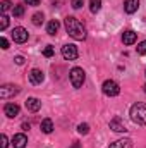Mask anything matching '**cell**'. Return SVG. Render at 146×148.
<instances>
[{
  "label": "cell",
  "mask_w": 146,
  "mask_h": 148,
  "mask_svg": "<svg viewBox=\"0 0 146 148\" xmlns=\"http://www.w3.org/2000/svg\"><path fill=\"white\" fill-rule=\"evenodd\" d=\"M64 24H65V31H67V35H69L71 38L77 40V41L86 40V36H88L86 28L83 26V23H81L77 17H74V16H67V17L64 19Z\"/></svg>",
  "instance_id": "cell-1"
},
{
  "label": "cell",
  "mask_w": 146,
  "mask_h": 148,
  "mask_svg": "<svg viewBox=\"0 0 146 148\" xmlns=\"http://www.w3.org/2000/svg\"><path fill=\"white\" fill-rule=\"evenodd\" d=\"M129 115H131V121L134 124H139V126H146V103H134L129 110Z\"/></svg>",
  "instance_id": "cell-2"
},
{
  "label": "cell",
  "mask_w": 146,
  "mask_h": 148,
  "mask_svg": "<svg viewBox=\"0 0 146 148\" xmlns=\"http://www.w3.org/2000/svg\"><path fill=\"white\" fill-rule=\"evenodd\" d=\"M69 79H71V84L74 88H81L84 84V79H86V73L81 69V67H72L71 73H69Z\"/></svg>",
  "instance_id": "cell-3"
},
{
  "label": "cell",
  "mask_w": 146,
  "mask_h": 148,
  "mask_svg": "<svg viewBox=\"0 0 146 148\" xmlns=\"http://www.w3.org/2000/svg\"><path fill=\"white\" fill-rule=\"evenodd\" d=\"M102 91L107 95V97H117L120 93V86L113 81V79H107L103 84H102Z\"/></svg>",
  "instance_id": "cell-4"
},
{
  "label": "cell",
  "mask_w": 146,
  "mask_h": 148,
  "mask_svg": "<svg viewBox=\"0 0 146 148\" xmlns=\"http://www.w3.org/2000/svg\"><path fill=\"white\" fill-rule=\"evenodd\" d=\"M60 53H62V57H64L65 60H76V59L79 57L77 47H76V45H72V43L64 45V47H62V50H60Z\"/></svg>",
  "instance_id": "cell-5"
},
{
  "label": "cell",
  "mask_w": 146,
  "mask_h": 148,
  "mask_svg": "<svg viewBox=\"0 0 146 148\" xmlns=\"http://www.w3.org/2000/svg\"><path fill=\"white\" fill-rule=\"evenodd\" d=\"M19 91H21V90H19V86H16V84H3V86L0 88V98H2V100L12 98V97H16Z\"/></svg>",
  "instance_id": "cell-6"
},
{
  "label": "cell",
  "mask_w": 146,
  "mask_h": 148,
  "mask_svg": "<svg viewBox=\"0 0 146 148\" xmlns=\"http://www.w3.org/2000/svg\"><path fill=\"white\" fill-rule=\"evenodd\" d=\"M28 38H29V35H28V31H26L23 26H17V28L12 29V40H14L16 43H26Z\"/></svg>",
  "instance_id": "cell-7"
},
{
  "label": "cell",
  "mask_w": 146,
  "mask_h": 148,
  "mask_svg": "<svg viewBox=\"0 0 146 148\" xmlns=\"http://www.w3.org/2000/svg\"><path fill=\"white\" fill-rule=\"evenodd\" d=\"M28 77H29V83L35 84V86L41 84L45 81V74H43V71H40V69H31L29 74H28Z\"/></svg>",
  "instance_id": "cell-8"
},
{
  "label": "cell",
  "mask_w": 146,
  "mask_h": 148,
  "mask_svg": "<svg viewBox=\"0 0 146 148\" xmlns=\"http://www.w3.org/2000/svg\"><path fill=\"white\" fill-rule=\"evenodd\" d=\"M110 129L112 131H115V133H126L127 131V127H126V124L120 121V117H113L112 121H110Z\"/></svg>",
  "instance_id": "cell-9"
},
{
  "label": "cell",
  "mask_w": 146,
  "mask_h": 148,
  "mask_svg": "<svg viewBox=\"0 0 146 148\" xmlns=\"http://www.w3.org/2000/svg\"><path fill=\"white\" fill-rule=\"evenodd\" d=\"M12 145H14V148H26V145H28V136H26L24 133H17V134H14V138H12Z\"/></svg>",
  "instance_id": "cell-10"
},
{
  "label": "cell",
  "mask_w": 146,
  "mask_h": 148,
  "mask_svg": "<svg viewBox=\"0 0 146 148\" xmlns=\"http://www.w3.org/2000/svg\"><path fill=\"white\" fill-rule=\"evenodd\" d=\"M19 105L17 103H5V107H3V114L9 117V119H14V117H17L19 115Z\"/></svg>",
  "instance_id": "cell-11"
},
{
  "label": "cell",
  "mask_w": 146,
  "mask_h": 148,
  "mask_svg": "<svg viewBox=\"0 0 146 148\" xmlns=\"http://www.w3.org/2000/svg\"><path fill=\"white\" fill-rule=\"evenodd\" d=\"M26 109L29 112H38L40 109H41V100H38L36 97H29L28 100H26Z\"/></svg>",
  "instance_id": "cell-12"
},
{
  "label": "cell",
  "mask_w": 146,
  "mask_h": 148,
  "mask_svg": "<svg viewBox=\"0 0 146 148\" xmlns=\"http://www.w3.org/2000/svg\"><path fill=\"white\" fill-rule=\"evenodd\" d=\"M136 40H138V35H136L132 29H126V31L122 33V43H124V45H134Z\"/></svg>",
  "instance_id": "cell-13"
},
{
  "label": "cell",
  "mask_w": 146,
  "mask_h": 148,
  "mask_svg": "<svg viewBox=\"0 0 146 148\" xmlns=\"http://www.w3.org/2000/svg\"><path fill=\"white\" fill-rule=\"evenodd\" d=\"M139 9V0H126L124 2V10L126 14H134Z\"/></svg>",
  "instance_id": "cell-14"
},
{
  "label": "cell",
  "mask_w": 146,
  "mask_h": 148,
  "mask_svg": "<svg viewBox=\"0 0 146 148\" xmlns=\"http://www.w3.org/2000/svg\"><path fill=\"white\" fill-rule=\"evenodd\" d=\"M131 147H132V140H129V138H122V140L113 141L108 148H131Z\"/></svg>",
  "instance_id": "cell-15"
},
{
  "label": "cell",
  "mask_w": 146,
  "mask_h": 148,
  "mask_svg": "<svg viewBox=\"0 0 146 148\" xmlns=\"http://www.w3.org/2000/svg\"><path fill=\"white\" fill-rule=\"evenodd\" d=\"M59 28H60V23L59 21H50L48 24H46V33L50 35V36H55L57 33H59Z\"/></svg>",
  "instance_id": "cell-16"
},
{
  "label": "cell",
  "mask_w": 146,
  "mask_h": 148,
  "mask_svg": "<svg viewBox=\"0 0 146 148\" xmlns=\"http://www.w3.org/2000/svg\"><path fill=\"white\" fill-rule=\"evenodd\" d=\"M40 127H41V131H43L45 134H50V133L53 131V122H52V119H43L41 124H40Z\"/></svg>",
  "instance_id": "cell-17"
},
{
  "label": "cell",
  "mask_w": 146,
  "mask_h": 148,
  "mask_svg": "<svg viewBox=\"0 0 146 148\" xmlns=\"http://www.w3.org/2000/svg\"><path fill=\"white\" fill-rule=\"evenodd\" d=\"M100 9H102V0H89V10L93 14L100 12Z\"/></svg>",
  "instance_id": "cell-18"
},
{
  "label": "cell",
  "mask_w": 146,
  "mask_h": 148,
  "mask_svg": "<svg viewBox=\"0 0 146 148\" xmlns=\"http://www.w3.org/2000/svg\"><path fill=\"white\" fill-rule=\"evenodd\" d=\"M43 21H45L43 12H36V14H33V24H35V26H41Z\"/></svg>",
  "instance_id": "cell-19"
},
{
  "label": "cell",
  "mask_w": 146,
  "mask_h": 148,
  "mask_svg": "<svg viewBox=\"0 0 146 148\" xmlns=\"http://www.w3.org/2000/svg\"><path fill=\"white\" fill-rule=\"evenodd\" d=\"M7 26H9V17H7V14H2L0 16V31H5Z\"/></svg>",
  "instance_id": "cell-20"
},
{
  "label": "cell",
  "mask_w": 146,
  "mask_h": 148,
  "mask_svg": "<svg viewBox=\"0 0 146 148\" xmlns=\"http://www.w3.org/2000/svg\"><path fill=\"white\" fill-rule=\"evenodd\" d=\"M9 9H14L12 3H10L9 0H2V2H0V10H2V14H5Z\"/></svg>",
  "instance_id": "cell-21"
},
{
  "label": "cell",
  "mask_w": 146,
  "mask_h": 148,
  "mask_svg": "<svg viewBox=\"0 0 146 148\" xmlns=\"http://www.w3.org/2000/svg\"><path fill=\"white\" fill-rule=\"evenodd\" d=\"M12 12H14L16 17H23V16H24V5H14Z\"/></svg>",
  "instance_id": "cell-22"
},
{
  "label": "cell",
  "mask_w": 146,
  "mask_h": 148,
  "mask_svg": "<svg viewBox=\"0 0 146 148\" xmlns=\"http://www.w3.org/2000/svg\"><path fill=\"white\" fill-rule=\"evenodd\" d=\"M77 133H79V134H88V133H89V124H86V122L79 124V126H77Z\"/></svg>",
  "instance_id": "cell-23"
},
{
  "label": "cell",
  "mask_w": 146,
  "mask_h": 148,
  "mask_svg": "<svg viewBox=\"0 0 146 148\" xmlns=\"http://www.w3.org/2000/svg\"><path fill=\"white\" fill-rule=\"evenodd\" d=\"M136 52H138L139 55H146V40H145V41H139V43H138Z\"/></svg>",
  "instance_id": "cell-24"
},
{
  "label": "cell",
  "mask_w": 146,
  "mask_h": 148,
  "mask_svg": "<svg viewBox=\"0 0 146 148\" xmlns=\"http://www.w3.org/2000/svg\"><path fill=\"white\" fill-rule=\"evenodd\" d=\"M53 53H55V50H53L52 45H46V47L43 48V55H45V57H52Z\"/></svg>",
  "instance_id": "cell-25"
},
{
  "label": "cell",
  "mask_w": 146,
  "mask_h": 148,
  "mask_svg": "<svg viewBox=\"0 0 146 148\" xmlns=\"http://www.w3.org/2000/svg\"><path fill=\"white\" fill-rule=\"evenodd\" d=\"M84 5V0H71V7L72 9H81Z\"/></svg>",
  "instance_id": "cell-26"
},
{
  "label": "cell",
  "mask_w": 146,
  "mask_h": 148,
  "mask_svg": "<svg viewBox=\"0 0 146 148\" xmlns=\"http://www.w3.org/2000/svg\"><path fill=\"white\" fill-rule=\"evenodd\" d=\"M0 140H2V145H0V148H7V147H9V138H7L5 134H2V136H0Z\"/></svg>",
  "instance_id": "cell-27"
},
{
  "label": "cell",
  "mask_w": 146,
  "mask_h": 148,
  "mask_svg": "<svg viewBox=\"0 0 146 148\" xmlns=\"http://www.w3.org/2000/svg\"><path fill=\"white\" fill-rule=\"evenodd\" d=\"M40 2H41V0H24V3H26V5H31V7L40 5Z\"/></svg>",
  "instance_id": "cell-28"
},
{
  "label": "cell",
  "mask_w": 146,
  "mask_h": 148,
  "mask_svg": "<svg viewBox=\"0 0 146 148\" xmlns=\"http://www.w3.org/2000/svg\"><path fill=\"white\" fill-rule=\"evenodd\" d=\"M0 45H2V48H3V50H7V48H9V41H7V38H0Z\"/></svg>",
  "instance_id": "cell-29"
},
{
  "label": "cell",
  "mask_w": 146,
  "mask_h": 148,
  "mask_svg": "<svg viewBox=\"0 0 146 148\" xmlns=\"http://www.w3.org/2000/svg\"><path fill=\"white\" fill-rule=\"evenodd\" d=\"M14 62H16L17 66H23V64H24V57H23V55H17V57L14 59Z\"/></svg>",
  "instance_id": "cell-30"
},
{
  "label": "cell",
  "mask_w": 146,
  "mask_h": 148,
  "mask_svg": "<svg viewBox=\"0 0 146 148\" xmlns=\"http://www.w3.org/2000/svg\"><path fill=\"white\" fill-rule=\"evenodd\" d=\"M72 148H79V145H77V143H74V147Z\"/></svg>",
  "instance_id": "cell-31"
},
{
  "label": "cell",
  "mask_w": 146,
  "mask_h": 148,
  "mask_svg": "<svg viewBox=\"0 0 146 148\" xmlns=\"http://www.w3.org/2000/svg\"><path fill=\"white\" fill-rule=\"evenodd\" d=\"M143 88H145V93H146V84H145V86H143Z\"/></svg>",
  "instance_id": "cell-32"
},
{
  "label": "cell",
  "mask_w": 146,
  "mask_h": 148,
  "mask_svg": "<svg viewBox=\"0 0 146 148\" xmlns=\"http://www.w3.org/2000/svg\"><path fill=\"white\" fill-rule=\"evenodd\" d=\"M145 74H146V71H145Z\"/></svg>",
  "instance_id": "cell-33"
}]
</instances>
